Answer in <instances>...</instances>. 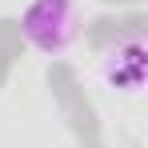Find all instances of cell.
<instances>
[{"label":"cell","instance_id":"7a4b0ae2","mask_svg":"<svg viewBox=\"0 0 148 148\" xmlns=\"http://www.w3.org/2000/svg\"><path fill=\"white\" fill-rule=\"evenodd\" d=\"M104 76H108L112 88H120V92H136V88L144 84V44H140V40H128L120 52H108Z\"/></svg>","mask_w":148,"mask_h":148},{"label":"cell","instance_id":"6da1fadb","mask_svg":"<svg viewBox=\"0 0 148 148\" xmlns=\"http://www.w3.org/2000/svg\"><path fill=\"white\" fill-rule=\"evenodd\" d=\"M20 32L36 52L60 56L80 36V8L76 0H28L20 12Z\"/></svg>","mask_w":148,"mask_h":148}]
</instances>
